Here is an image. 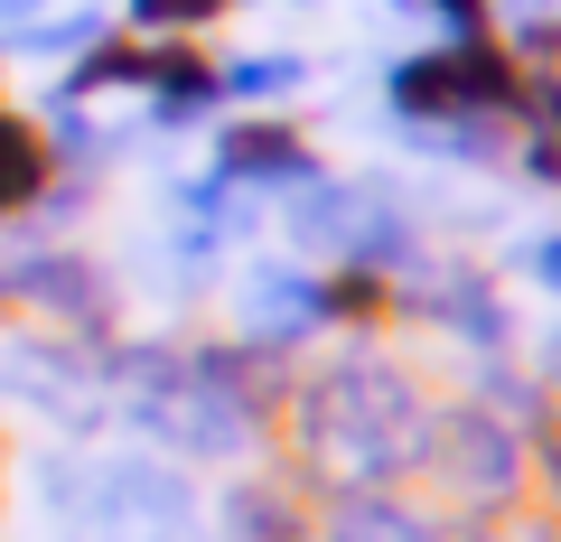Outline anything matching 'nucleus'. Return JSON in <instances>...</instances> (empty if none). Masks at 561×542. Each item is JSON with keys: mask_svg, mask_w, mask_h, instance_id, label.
Segmentation results:
<instances>
[{"mask_svg": "<svg viewBox=\"0 0 561 542\" xmlns=\"http://www.w3.org/2000/svg\"><path fill=\"white\" fill-rule=\"evenodd\" d=\"M431 412H440V383H431V365L412 346L346 337L328 356H300L290 402H280V430H272V459L300 468L309 496H337V486H412Z\"/></svg>", "mask_w": 561, "mask_h": 542, "instance_id": "f257e3e1", "label": "nucleus"}, {"mask_svg": "<svg viewBox=\"0 0 561 542\" xmlns=\"http://www.w3.org/2000/svg\"><path fill=\"white\" fill-rule=\"evenodd\" d=\"M28 496V515L47 523L57 542H131V533H197L206 496L197 468H179L169 449H38V459L10 468Z\"/></svg>", "mask_w": 561, "mask_h": 542, "instance_id": "f03ea898", "label": "nucleus"}, {"mask_svg": "<svg viewBox=\"0 0 561 542\" xmlns=\"http://www.w3.org/2000/svg\"><path fill=\"white\" fill-rule=\"evenodd\" d=\"M280 243H290V262H365V272H421V216L412 197H402L393 169H328V178H309L300 197H280Z\"/></svg>", "mask_w": 561, "mask_h": 542, "instance_id": "7ed1b4c3", "label": "nucleus"}, {"mask_svg": "<svg viewBox=\"0 0 561 542\" xmlns=\"http://www.w3.org/2000/svg\"><path fill=\"white\" fill-rule=\"evenodd\" d=\"M412 486H431V505H440L449 523H515L524 505H534V459H524V430L496 422V412H486V402H468V393H440Z\"/></svg>", "mask_w": 561, "mask_h": 542, "instance_id": "20e7f679", "label": "nucleus"}, {"mask_svg": "<svg viewBox=\"0 0 561 542\" xmlns=\"http://www.w3.org/2000/svg\"><path fill=\"white\" fill-rule=\"evenodd\" d=\"M0 281H10V319L20 327H47V337H76V346H113L122 319H131V281L94 243H10L0 253Z\"/></svg>", "mask_w": 561, "mask_h": 542, "instance_id": "39448f33", "label": "nucleus"}, {"mask_svg": "<svg viewBox=\"0 0 561 542\" xmlns=\"http://www.w3.org/2000/svg\"><path fill=\"white\" fill-rule=\"evenodd\" d=\"M524 94V57L486 28V38H431L412 57L383 66V113L393 131H421V122H505Z\"/></svg>", "mask_w": 561, "mask_h": 542, "instance_id": "423d86ee", "label": "nucleus"}, {"mask_svg": "<svg viewBox=\"0 0 561 542\" xmlns=\"http://www.w3.org/2000/svg\"><path fill=\"white\" fill-rule=\"evenodd\" d=\"M402 327L449 356L486 365V356H515L524 346V319L505 300V272L478 253H421V272H402Z\"/></svg>", "mask_w": 561, "mask_h": 542, "instance_id": "0eeeda50", "label": "nucleus"}, {"mask_svg": "<svg viewBox=\"0 0 561 542\" xmlns=\"http://www.w3.org/2000/svg\"><path fill=\"white\" fill-rule=\"evenodd\" d=\"M0 412L47 422L57 440L103 430L113 422V402H103V346L47 337V327H0Z\"/></svg>", "mask_w": 561, "mask_h": 542, "instance_id": "6e6552de", "label": "nucleus"}, {"mask_svg": "<svg viewBox=\"0 0 561 542\" xmlns=\"http://www.w3.org/2000/svg\"><path fill=\"white\" fill-rule=\"evenodd\" d=\"M225 337H243V346H262V356H290V365H300L309 346L328 337L319 272H309V262H243L234 290H225Z\"/></svg>", "mask_w": 561, "mask_h": 542, "instance_id": "1a4fd4ad", "label": "nucleus"}, {"mask_svg": "<svg viewBox=\"0 0 561 542\" xmlns=\"http://www.w3.org/2000/svg\"><path fill=\"white\" fill-rule=\"evenodd\" d=\"M206 169H216L225 187H243V197H300L309 178H328V160H319V141H309L300 113H225Z\"/></svg>", "mask_w": 561, "mask_h": 542, "instance_id": "9d476101", "label": "nucleus"}, {"mask_svg": "<svg viewBox=\"0 0 561 542\" xmlns=\"http://www.w3.org/2000/svg\"><path fill=\"white\" fill-rule=\"evenodd\" d=\"M309 523H319V496L300 486V468H280V459H243L216 486V533L225 542H309Z\"/></svg>", "mask_w": 561, "mask_h": 542, "instance_id": "9b49d317", "label": "nucleus"}, {"mask_svg": "<svg viewBox=\"0 0 561 542\" xmlns=\"http://www.w3.org/2000/svg\"><path fill=\"white\" fill-rule=\"evenodd\" d=\"M216 113H225V57L206 38H150L140 122H150V131H206Z\"/></svg>", "mask_w": 561, "mask_h": 542, "instance_id": "f8f14e48", "label": "nucleus"}, {"mask_svg": "<svg viewBox=\"0 0 561 542\" xmlns=\"http://www.w3.org/2000/svg\"><path fill=\"white\" fill-rule=\"evenodd\" d=\"M309 542H449V515L412 486H337L319 496Z\"/></svg>", "mask_w": 561, "mask_h": 542, "instance_id": "ddd939ff", "label": "nucleus"}, {"mask_svg": "<svg viewBox=\"0 0 561 542\" xmlns=\"http://www.w3.org/2000/svg\"><path fill=\"white\" fill-rule=\"evenodd\" d=\"M47 178H57V150H47V122L28 103H0V234H28Z\"/></svg>", "mask_w": 561, "mask_h": 542, "instance_id": "4468645a", "label": "nucleus"}, {"mask_svg": "<svg viewBox=\"0 0 561 542\" xmlns=\"http://www.w3.org/2000/svg\"><path fill=\"white\" fill-rule=\"evenodd\" d=\"M160 216L187 224V234H206L216 253H234V243L262 234V197H243V187H225L216 169H187V178L160 187Z\"/></svg>", "mask_w": 561, "mask_h": 542, "instance_id": "2eb2a0df", "label": "nucleus"}, {"mask_svg": "<svg viewBox=\"0 0 561 542\" xmlns=\"http://www.w3.org/2000/svg\"><path fill=\"white\" fill-rule=\"evenodd\" d=\"M319 319L337 337H402V281L365 262H319Z\"/></svg>", "mask_w": 561, "mask_h": 542, "instance_id": "dca6fc26", "label": "nucleus"}, {"mask_svg": "<svg viewBox=\"0 0 561 542\" xmlns=\"http://www.w3.org/2000/svg\"><path fill=\"white\" fill-rule=\"evenodd\" d=\"M505 131H515V178L534 187H561V66H524V94L515 113H505Z\"/></svg>", "mask_w": 561, "mask_h": 542, "instance_id": "f3484780", "label": "nucleus"}, {"mask_svg": "<svg viewBox=\"0 0 561 542\" xmlns=\"http://www.w3.org/2000/svg\"><path fill=\"white\" fill-rule=\"evenodd\" d=\"M150 84V38H131V28H103L84 57H66V76H57V103H113V94H140Z\"/></svg>", "mask_w": 561, "mask_h": 542, "instance_id": "a211bd4d", "label": "nucleus"}, {"mask_svg": "<svg viewBox=\"0 0 561 542\" xmlns=\"http://www.w3.org/2000/svg\"><path fill=\"white\" fill-rule=\"evenodd\" d=\"M290 94H309L300 47H243V57H225V103L234 113H290Z\"/></svg>", "mask_w": 561, "mask_h": 542, "instance_id": "6ab92c4d", "label": "nucleus"}, {"mask_svg": "<svg viewBox=\"0 0 561 542\" xmlns=\"http://www.w3.org/2000/svg\"><path fill=\"white\" fill-rule=\"evenodd\" d=\"M234 0H122V28L131 38H206Z\"/></svg>", "mask_w": 561, "mask_h": 542, "instance_id": "aec40b11", "label": "nucleus"}, {"mask_svg": "<svg viewBox=\"0 0 561 542\" xmlns=\"http://www.w3.org/2000/svg\"><path fill=\"white\" fill-rule=\"evenodd\" d=\"M524 459H534V505H542V523L561 533V412L524 440Z\"/></svg>", "mask_w": 561, "mask_h": 542, "instance_id": "412c9836", "label": "nucleus"}, {"mask_svg": "<svg viewBox=\"0 0 561 542\" xmlns=\"http://www.w3.org/2000/svg\"><path fill=\"white\" fill-rule=\"evenodd\" d=\"M505 272H515V281H534V290H552V300H561V224H542V234H515Z\"/></svg>", "mask_w": 561, "mask_h": 542, "instance_id": "4be33fe9", "label": "nucleus"}, {"mask_svg": "<svg viewBox=\"0 0 561 542\" xmlns=\"http://www.w3.org/2000/svg\"><path fill=\"white\" fill-rule=\"evenodd\" d=\"M431 20H440V38H486L496 28V0H421Z\"/></svg>", "mask_w": 561, "mask_h": 542, "instance_id": "5701e85b", "label": "nucleus"}, {"mask_svg": "<svg viewBox=\"0 0 561 542\" xmlns=\"http://www.w3.org/2000/svg\"><path fill=\"white\" fill-rule=\"evenodd\" d=\"M524 365L542 374V393H552V412H561V319H542V327H534V356H524Z\"/></svg>", "mask_w": 561, "mask_h": 542, "instance_id": "b1692460", "label": "nucleus"}, {"mask_svg": "<svg viewBox=\"0 0 561 542\" xmlns=\"http://www.w3.org/2000/svg\"><path fill=\"white\" fill-rule=\"evenodd\" d=\"M449 542H542V523H449Z\"/></svg>", "mask_w": 561, "mask_h": 542, "instance_id": "393cba45", "label": "nucleus"}, {"mask_svg": "<svg viewBox=\"0 0 561 542\" xmlns=\"http://www.w3.org/2000/svg\"><path fill=\"white\" fill-rule=\"evenodd\" d=\"M10 468H20V459H10V430H0V505H10Z\"/></svg>", "mask_w": 561, "mask_h": 542, "instance_id": "a878e982", "label": "nucleus"}, {"mask_svg": "<svg viewBox=\"0 0 561 542\" xmlns=\"http://www.w3.org/2000/svg\"><path fill=\"white\" fill-rule=\"evenodd\" d=\"M0 84H10V47H0ZM0 103H10V94H0Z\"/></svg>", "mask_w": 561, "mask_h": 542, "instance_id": "bb28decb", "label": "nucleus"}]
</instances>
